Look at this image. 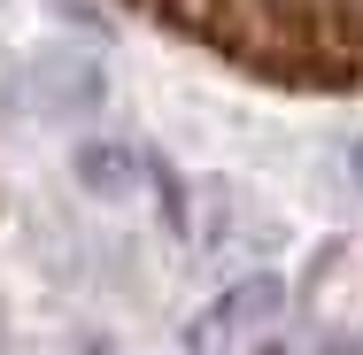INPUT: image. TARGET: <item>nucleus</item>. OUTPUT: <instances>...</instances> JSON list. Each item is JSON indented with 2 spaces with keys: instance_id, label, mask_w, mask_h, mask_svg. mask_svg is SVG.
I'll list each match as a JSON object with an SVG mask.
<instances>
[{
  "instance_id": "7ed1b4c3",
  "label": "nucleus",
  "mask_w": 363,
  "mask_h": 355,
  "mask_svg": "<svg viewBox=\"0 0 363 355\" xmlns=\"http://www.w3.org/2000/svg\"><path fill=\"white\" fill-rule=\"evenodd\" d=\"M70 178H77V193H93L101 209H116V201H132V193L147 186V147L108 140V132H77Z\"/></svg>"
},
{
  "instance_id": "f257e3e1",
  "label": "nucleus",
  "mask_w": 363,
  "mask_h": 355,
  "mask_svg": "<svg viewBox=\"0 0 363 355\" xmlns=\"http://www.w3.org/2000/svg\"><path fill=\"white\" fill-rule=\"evenodd\" d=\"M279 325H286V278L279 271H240L186 325V348L194 355H279V340H271Z\"/></svg>"
},
{
  "instance_id": "39448f33",
  "label": "nucleus",
  "mask_w": 363,
  "mask_h": 355,
  "mask_svg": "<svg viewBox=\"0 0 363 355\" xmlns=\"http://www.w3.org/2000/svg\"><path fill=\"white\" fill-rule=\"evenodd\" d=\"M340 170H348V186H356V193H363V132H356V140H348V147H340Z\"/></svg>"
},
{
  "instance_id": "f03ea898",
  "label": "nucleus",
  "mask_w": 363,
  "mask_h": 355,
  "mask_svg": "<svg viewBox=\"0 0 363 355\" xmlns=\"http://www.w3.org/2000/svg\"><path fill=\"white\" fill-rule=\"evenodd\" d=\"M23 93H31V116L39 124H101L108 108V70L85 39H62V47H39L23 55Z\"/></svg>"
},
{
  "instance_id": "20e7f679",
  "label": "nucleus",
  "mask_w": 363,
  "mask_h": 355,
  "mask_svg": "<svg viewBox=\"0 0 363 355\" xmlns=\"http://www.w3.org/2000/svg\"><path fill=\"white\" fill-rule=\"evenodd\" d=\"M47 16H55L70 39H85V47H108V16H101V0H47Z\"/></svg>"
}]
</instances>
